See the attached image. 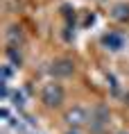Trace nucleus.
Instances as JSON below:
<instances>
[{"instance_id":"f257e3e1","label":"nucleus","mask_w":129,"mask_h":134,"mask_svg":"<svg viewBox=\"0 0 129 134\" xmlns=\"http://www.w3.org/2000/svg\"><path fill=\"white\" fill-rule=\"evenodd\" d=\"M43 100L48 102V105H59V100H61V89L54 84L45 86V91H43Z\"/></svg>"},{"instance_id":"f03ea898","label":"nucleus","mask_w":129,"mask_h":134,"mask_svg":"<svg viewBox=\"0 0 129 134\" xmlns=\"http://www.w3.org/2000/svg\"><path fill=\"white\" fill-rule=\"evenodd\" d=\"M104 43H107V46H113V50L122 48V39H120V36H115V34L107 36V39H104Z\"/></svg>"},{"instance_id":"7ed1b4c3","label":"nucleus","mask_w":129,"mask_h":134,"mask_svg":"<svg viewBox=\"0 0 129 134\" xmlns=\"http://www.w3.org/2000/svg\"><path fill=\"white\" fill-rule=\"evenodd\" d=\"M84 116H86V114L82 111V109H75V111L68 114V120H70V123H82V120H84Z\"/></svg>"}]
</instances>
